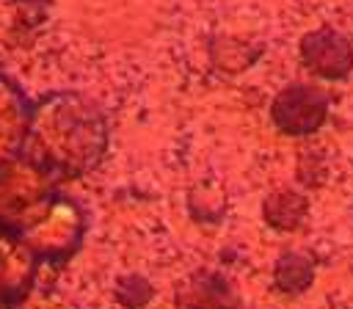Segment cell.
Segmentation results:
<instances>
[{
    "label": "cell",
    "instance_id": "1",
    "mask_svg": "<svg viewBox=\"0 0 353 309\" xmlns=\"http://www.w3.org/2000/svg\"><path fill=\"white\" fill-rule=\"evenodd\" d=\"M273 116H276L279 127L287 132H309L325 116V97L314 88L295 86V88L284 91V97L276 102Z\"/></svg>",
    "mask_w": 353,
    "mask_h": 309
},
{
    "label": "cell",
    "instance_id": "2",
    "mask_svg": "<svg viewBox=\"0 0 353 309\" xmlns=\"http://www.w3.org/2000/svg\"><path fill=\"white\" fill-rule=\"evenodd\" d=\"M176 306L179 309H234L237 301L221 276L199 273L176 295Z\"/></svg>",
    "mask_w": 353,
    "mask_h": 309
}]
</instances>
